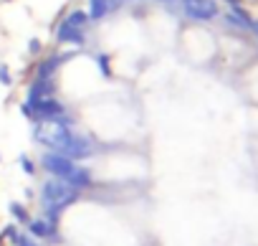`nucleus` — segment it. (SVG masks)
<instances>
[{
  "label": "nucleus",
  "mask_w": 258,
  "mask_h": 246,
  "mask_svg": "<svg viewBox=\"0 0 258 246\" xmlns=\"http://www.w3.org/2000/svg\"><path fill=\"white\" fill-rule=\"evenodd\" d=\"M121 3H129V0H111V6H114V11H116V8H119Z\"/></svg>",
  "instance_id": "nucleus-20"
},
{
  "label": "nucleus",
  "mask_w": 258,
  "mask_h": 246,
  "mask_svg": "<svg viewBox=\"0 0 258 246\" xmlns=\"http://www.w3.org/2000/svg\"><path fill=\"white\" fill-rule=\"evenodd\" d=\"M28 236H33V238H38V241H43V238H58V228H53V226L41 216V218H31V221H28Z\"/></svg>",
  "instance_id": "nucleus-10"
},
{
  "label": "nucleus",
  "mask_w": 258,
  "mask_h": 246,
  "mask_svg": "<svg viewBox=\"0 0 258 246\" xmlns=\"http://www.w3.org/2000/svg\"><path fill=\"white\" fill-rule=\"evenodd\" d=\"M157 3H170V0H157Z\"/></svg>",
  "instance_id": "nucleus-22"
},
{
  "label": "nucleus",
  "mask_w": 258,
  "mask_h": 246,
  "mask_svg": "<svg viewBox=\"0 0 258 246\" xmlns=\"http://www.w3.org/2000/svg\"><path fill=\"white\" fill-rule=\"evenodd\" d=\"M79 195H81V190L71 188L66 180H61V178H48V180L41 185V195H38V198H41V206H43V218H46L53 228H58L61 213H63L71 203H76Z\"/></svg>",
  "instance_id": "nucleus-1"
},
{
  "label": "nucleus",
  "mask_w": 258,
  "mask_h": 246,
  "mask_svg": "<svg viewBox=\"0 0 258 246\" xmlns=\"http://www.w3.org/2000/svg\"><path fill=\"white\" fill-rule=\"evenodd\" d=\"M63 21H66L69 26H76V28H84V31H86V26H89V13L81 11V8H76V11H71Z\"/></svg>",
  "instance_id": "nucleus-13"
},
{
  "label": "nucleus",
  "mask_w": 258,
  "mask_h": 246,
  "mask_svg": "<svg viewBox=\"0 0 258 246\" xmlns=\"http://www.w3.org/2000/svg\"><path fill=\"white\" fill-rule=\"evenodd\" d=\"M69 56H61V54H53V56H46L43 61H38L36 66V79H53V74L63 66Z\"/></svg>",
  "instance_id": "nucleus-9"
},
{
  "label": "nucleus",
  "mask_w": 258,
  "mask_h": 246,
  "mask_svg": "<svg viewBox=\"0 0 258 246\" xmlns=\"http://www.w3.org/2000/svg\"><path fill=\"white\" fill-rule=\"evenodd\" d=\"M0 246H6V243H3V241H0Z\"/></svg>",
  "instance_id": "nucleus-23"
},
{
  "label": "nucleus",
  "mask_w": 258,
  "mask_h": 246,
  "mask_svg": "<svg viewBox=\"0 0 258 246\" xmlns=\"http://www.w3.org/2000/svg\"><path fill=\"white\" fill-rule=\"evenodd\" d=\"M41 48H43V43H41L38 38H31V41H28V51H31L33 56H36V54H41Z\"/></svg>",
  "instance_id": "nucleus-19"
},
{
  "label": "nucleus",
  "mask_w": 258,
  "mask_h": 246,
  "mask_svg": "<svg viewBox=\"0 0 258 246\" xmlns=\"http://www.w3.org/2000/svg\"><path fill=\"white\" fill-rule=\"evenodd\" d=\"M94 150H96V145H94V137H91V135H86V132H74L71 140H69V145H66V150H63L61 155H66V158H71V160H86V158L94 155Z\"/></svg>",
  "instance_id": "nucleus-4"
},
{
  "label": "nucleus",
  "mask_w": 258,
  "mask_h": 246,
  "mask_svg": "<svg viewBox=\"0 0 258 246\" xmlns=\"http://www.w3.org/2000/svg\"><path fill=\"white\" fill-rule=\"evenodd\" d=\"M13 246H41V241L33 238V236H28V233H18V238H16Z\"/></svg>",
  "instance_id": "nucleus-17"
},
{
  "label": "nucleus",
  "mask_w": 258,
  "mask_h": 246,
  "mask_svg": "<svg viewBox=\"0 0 258 246\" xmlns=\"http://www.w3.org/2000/svg\"><path fill=\"white\" fill-rule=\"evenodd\" d=\"M76 165H79L76 160H71V158H66V155H61V153H53V150H46V153L41 155V168H43L51 178L69 180V175L74 173Z\"/></svg>",
  "instance_id": "nucleus-3"
},
{
  "label": "nucleus",
  "mask_w": 258,
  "mask_h": 246,
  "mask_svg": "<svg viewBox=\"0 0 258 246\" xmlns=\"http://www.w3.org/2000/svg\"><path fill=\"white\" fill-rule=\"evenodd\" d=\"M250 28H253V31H255V33H258V23H250Z\"/></svg>",
  "instance_id": "nucleus-21"
},
{
  "label": "nucleus",
  "mask_w": 258,
  "mask_h": 246,
  "mask_svg": "<svg viewBox=\"0 0 258 246\" xmlns=\"http://www.w3.org/2000/svg\"><path fill=\"white\" fill-rule=\"evenodd\" d=\"M0 84H3V86H11L13 84V76H11V71H8L6 64H0Z\"/></svg>",
  "instance_id": "nucleus-18"
},
{
  "label": "nucleus",
  "mask_w": 258,
  "mask_h": 246,
  "mask_svg": "<svg viewBox=\"0 0 258 246\" xmlns=\"http://www.w3.org/2000/svg\"><path fill=\"white\" fill-rule=\"evenodd\" d=\"M74 130H71V117H58V119H38L36 130H33V140L38 145H43L46 150L53 153H63L69 140H71Z\"/></svg>",
  "instance_id": "nucleus-2"
},
{
  "label": "nucleus",
  "mask_w": 258,
  "mask_h": 246,
  "mask_svg": "<svg viewBox=\"0 0 258 246\" xmlns=\"http://www.w3.org/2000/svg\"><path fill=\"white\" fill-rule=\"evenodd\" d=\"M56 94V81L53 79H33L31 86H28V99L26 102H38V99H46V96H53Z\"/></svg>",
  "instance_id": "nucleus-8"
},
{
  "label": "nucleus",
  "mask_w": 258,
  "mask_h": 246,
  "mask_svg": "<svg viewBox=\"0 0 258 246\" xmlns=\"http://www.w3.org/2000/svg\"><path fill=\"white\" fill-rule=\"evenodd\" d=\"M182 13L192 21H213L218 16V3L215 0H180Z\"/></svg>",
  "instance_id": "nucleus-5"
},
{
  "label": "nucleus",
  "mask_w": 258,
  "mask_h": 246,
  "mask_svg": "<svg viewBox=\"0 0 258 246\" xmlns=\"http://www.w3.org/2000/svg\"><path fill=\"white\" fill-rule=\"evenodd\" d=\"M8 211H11V216L18 221V223H26L28 226V221H31V216H28V208L23 206V203H18V201H13L11 206H8Z\"/></svg>",
  "instance_id": "nucleus-14"
},
{
  "label": "nucleus",
  "mask_w": 258,
  "mask_h": 246,
  "mask_svg": "<svg viewBox=\"0 0 258 246\" xmlns=\"http://www.w3.org/2000/svg\"><path fill=\"white\" fill-rule=\"evenodd\" d=\"M0 160H3V155H0Z\"/></svg>",
  "instance_id": "nucleus-24"
},
{
  "label": "nucleus",
  "mask_w": 258,
  "mask_h": 246,
  "mask_svg": "<svg viewBox=\"0 0 258 246\" xmlns=\"http://www.w3.org/2000/svg\"><path fill=\"white\" fill-rule=\"evenodd\" d=\"M114 11V6H111V0H89V21H101V18H106L109 13Z\"/></svg>",
  "instance_id": "nucleus-12"
},
{
  "label": "nucleus",
  "mask_w": 258,
  "mask_h": 246,
  "mask_svg": "<svg viewBox=\"0 0 258 246\" xmlns=\"http://www.w3.org/2000/svg\"><path fill=\"white\" fill-rule=\"evenodd\" d=\"M56 41L58 43H71V46H84L86 43V31L61 21V26L56 28Z\"/></svg>",
  "instance_id": "nucleus-7"
},
{
  "label": "nucleus",
  "mask_w": 258,
  "mask_h": 246,
  "mask_svg": "<svg viewBox=\"0 0 258 246\" xmlns=\"http://www.w3.org/2000/svg\"><path fill=\"white\" fill-rule=\"evenodd\" d=\"M96 66H99V71L104 74V79H111V76H114V71H111V59H109L106 54H99V56H96Z\"/></svg>",
  "instance_id": "nucleus-15"
},
{
  "label": "nucleus",
  "mask_w": 258,
  "mask_h": 246,
  "mask_svg": "<svg viewBox=\"0 0 258 246\" xmlns=\"http://www.w3.org/2000/svg\"><path fill=\"white\" fill-rule=\"evenodd\" d=\"M71 188H76V190H86V188H91V183H94V175H91V170L86 168V165H76L74 168V173L69 175V180H66Z\"/></svg>",
  "instance_id": "nucleus-11"
},
{
  "label": "nucleus",
  "mask_w": 258,
  "mask_h": 246,
  "mask_svg": "<svg viewBox=\"0 0 258 246\" xmlns=\"http://www.w3.org/2000/svg\"><path fill=\"white\" fill-rule=\"evenodd\" d=\"M18 165H21V170H23L26 175H36V163H33L28 155H21V158H18Z\"/></svg>",
  "instance_id": "nucleus-16"
},
{
  "label": "nucleus",
  "mask_w": 258,
  "mask_h": 246,
  "mask_svg": "<svg viewBox=\"0 0 258 246\" xmlns=\"http://www.w3.org/2000/svg\"><path fill=\"white\" fill-rule=\"evenodd\" d=\"M31 109H33V122L38 119H58L66 114V104L53 99V96H46V99H38V102H28Z\"/></svg>",
  "instance_id": "nucleus-6"
}]
</instances>
